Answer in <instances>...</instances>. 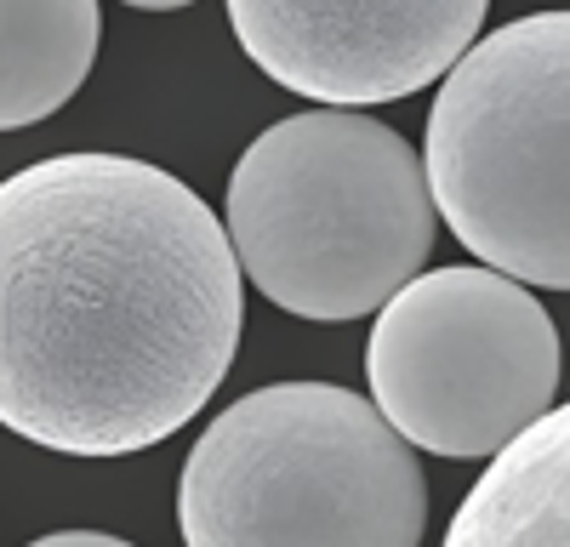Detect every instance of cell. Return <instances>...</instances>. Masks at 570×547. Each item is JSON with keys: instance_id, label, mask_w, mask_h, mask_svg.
I'll return each mask as SVG.
<instances>
[{"instance_id": "cell-4", "label": "cell", "mask_w": 570, "mask_h": 547, "mask_svg": "<svg viewBox=\"0 0 570 547\" xmlns=\"http://www.w3.org/2000/svg\"><path fill=\"white\" fill-rule=\"evenodd\" d=\"M451 235L513 286L570 291V12H531L445 74L422 137Z\"/></svg>"}, {"instance_id": "cell-3", "label": "cell", "mask_w": 570, "mask_h": 547, "mask_svg": "<svg viewBox=\"0 0 570 547\" xmlns=\"http://www.w3.org/2000/svg\"><path fill=\"white\" fill-rule=\"evenodd\" d=\"M428 479L371 399L274 382L234 399L177 479L183 547H416Z\"/></svg>"}, {"instance_id": "cell-6", "label": "cell", "mask_w": 570, "mask_h": 547, "mask_svg": "<svg viewBox=\"0 0 570 547\" xmlns=\"http://www.w3.org/2000/svg\"><path fill=\"white\" fill-rule=\"evenodd\" d=\"M228 23L268 80L360 115L445 80L485 29V0H240Z\"/></svg>"}, {"instance_id": "cell-2", "label": "cell", "mask_w": 570, "mask_h": 547, "mask_svg": "<svg viewBox=\"0 0 570 547\" xmlns=\"http://www.w3.org/2000/svg\"><path fill=\"white\" fill-rule=\"evenodd\" d=\"M422 155L371 115L274 120L228 177L223 235L246 280L297 319L383 314L440 235Z\"/></svg>"}, {"instance_id": "cell-5", "label": "cell", "mask_w": 570, "mask_h": 547, "mask_svg": "<svg viewBox=\"0 0 570 547\" xmlns=\"http://www.w3.org/2000/svg\"><path fill=\"white\" fill-rule=\"evenodd\" d=\"M371 405L411 445L480 463L537 428L564 377L553 314L491 268H434L376 314L365 342Z\"/></svg>"}, {"instance_id": "cell-1", "label": "cell", "mask_w": 570, "mask_h": 547, "mask_svg": "<svg viewBox=\"0 0 570 547\" xmlns=\"http://www.w3.org/2000/svg\"><path fill=\"white\" fill-rule=\"evenodd\" d=\"M246 331L223 217L131 155H52L0 182V428L131 456L195 422Z\"/></svg>"}, {"instance_id": "cell-9", "label": "cell", "mask_w": 570, "mask_h": 547, "mask_svg": "<svg viewBox=\"0 0 570 547\" xmlns=\"http://www.w3.org/2000/svg\"><path fill=\"white\" fill-rule=\"evenodd\" d=\"M29 547H131V541H120L109 530H52V536H40Z\"/></svg>"}, {"instance_id": "cell-7", "label": "cell", "mask_w": 570, "mask_h": 547, "mask_svg": "<svg viewBox=\"0 0 570 547\" xmlns=\"http://www.w3.org/2000/svg\"><path fill=\"white\" fill-rule=\"evenodd\" d=\"M440 547H570V399L480 474Z\"/></svg>"}, {"instance_id": "cell-8", "label": "cell", "mask_w": 570, "mask_h": 547, "mask_svg": "<svg viewBox=\"0 0 570 547\" xmlns=\"http://www.w3.org/2000/svg\"><path fill=\"white\" fill-rule=\"evenodd\" d=\"M98 40L91 0H0V131L58 115L86 86Z\"/></svg>"}]
</instances>
